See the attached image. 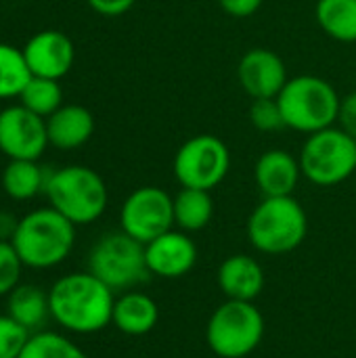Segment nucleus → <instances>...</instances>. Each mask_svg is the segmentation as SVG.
Listing matches in <instances>:
<instances>
[{"label":"nucleus","instance_id":"obj_9","mask_svg":"<svg viewBox=\"0 0 356 358\" xmlns=\"http://www.w3.org/2000/svg\"><path fill=\"white\" fill-rule=\"evenodd\" d=\"M231 151L214 134H197L185 141L174 155V176L185 189H216L229 174Z\"/></svg>","mask_w":356,"mask_h":358},{"label":"nucleus","instance_id":"obj_21","mask_svg":"<svg viewBox=\"0 0 356 358\" xmlns=\"http://www.w3.org/2000/svg\"><path fill=\"white\" fill-rule=\"evenodd\" d=\"M214 216V201L210 191L201 189H185L174 197V227H178L185 233H197L204 231Z\"/></svg>","mask_w":356,"mask_h":358},{"label":"nucleus","instance_id":"obj_20","mask_svg":"<svg viewBox=\"0 0 356 358\" xmlns=\"http://www.w3.org/2000/svg\"><path fill=\"white\" fill-rule=\"evenodd\" d=\"M48 174L34 159H10L2 172V189L15 201L34 199L44 193Z\"/></svg>","mask_w":356,"mask_h":358},{"label":"nucleus","instance_id":"obj_19","mask_svg":"<svg viewBox=\"0 0 356 358\" xmlns=\"http://www.w3.org/2000/svg\"><path fill=\"white\" fill-rule=\"evenodd\" d=\"M6 315L15 319L29 334L42 331L50 317L48 292L38 285H17L6 300Z\"/></svg>","mask_w":356,"mask_h":358},{"label":"nucleus","instance_id":"obj_28","mask_svg":"<svg viewBox=\"0 0 356 358\" xmlns=\"http://www.w3.org/2000/svg\"><path fill=\"white\" fill-rule=\"evenodd\" d=\"M23 262L10 241H0V296H8L21 279Z\"/></svg>","mask_w":356,"mask_h":358},{"label":"nucleus","instance_id":"obj_32","mask_svg":"<svg viewBox=\"0 0 356 358\" xmlns=\"http://www.w3.org/2000/svg\"><path fill=\"white\" fill-rule=\"evenodd\" d=\"M19 220L8 214V212H0V241H10L15 231H17Z\"/></svg>","mask_w":356,"mask_h":358},{"label":"nucleus","instance_id":"obj_3","mask_svg":"<svg viewBox=\"0 0 356 358\" xmlns=\"http://www.w3.org/2000/svg\"><path fill=\"white\" fill-rule=\"evenodd\" d=\"M306 233L308 218L294 195L264 197L248 218V239L260 254H290L304 243Z\"/></svg>","mask_w":356,"mask_h":358},{"label":"nucleus","instance_id":"obj_26","mask_svg":"<svg viewBox=\"0 0 356 358\" xmlns=\"http://www.w3.org/2000/svg\"><path fill=\"white\" fill-rule=\"evenodd\" d=\"M250 122L260 132H277L285 128L283 111L277 99H254L250 105Z\"/></svg>","mask_w":356,"mask_h":358},{"label":"nucleus","instance_id":"obj_11","mask_svg":"<svg viewBox=\"0 0 356 358\" xmlns=\"http://www.w3.org/2000/svg\"><path fill=\"white\" fill-rule=\"evenodd\" d=\"M46 120L25 109L21 103L0 111V151L8 159H34L48 147Z\"/></svg>","mask_w":356,"mask_h":358},{"label":"nucleus","instance_id":"obj_31","mask_svg":"<svg viewBox=\"0 0 356 358\" xmlns=\"http://www.w3.org/2000/svg\"><path fill=\"white\" fill-rule=\"evenodd\" d=\"M264 0H218L220 8L231 15V17H237V19H245V17H252L260 6H262Z\"/></svg>","mask_w":356,"mask_h":358},{"label":"nucleus","instance_id":"obj_30","mask_svg":"<svg viewBox=\"0 0 356 358\" xmlns=\"http://www.w3.org/2000/svg\"><path fill=\"white\" fill-rule=\"evenodd\" d=\"M88 6L103 17H120L128 13L136 0H86Z\"/></svg>","mask_w":356,"mask_h":358},{"label":"nucleus","instance_id":"obj_2","mask_svg":"<svg viewBox=\"0 0 356 358\" xmlns=\"http://www.w3.org/2000/svg\"><path fill=\"white\" fill-rule=\"evenodd\" d=\"M23 266L46 271L59 266L73 250L76 224L55 208H40L19 218L10 239Z\"/></svg>","mask_w":356,"mask_h":358},{"label":"nucleus","instance_id":"obj_13","mask_svg":"<svg viewBox=\"0 0 356 358\" xmlns=\"http://www.w3.org/2000/svg\"><path fill=\"white\" fill-rule=\"evenodd\" d=\"M149 275L159 279H180L193 271L197 262V245L185 231L170 229L145 245Z\"/></svg>","mask_w":356,"mask_h":358},{"label":"nucleus","instance_id":"obj_29","mask_svg":"<svg viewBox=\"0 0 356 358\" xmlns=\"http://www.w3.org/2000/svg\"><path fill=\"white\" fill-rule=\"evenodd\" d=\"M338 128L344 130L350 138L356 141V90L346 94L340 101V111H338Z\"/></svg>","mask_w":356,"mask_h":358},{"label":"nucleus","instance_id":"obj_15","mask_svg":"<svg viewBox=\"0 0 356 358\" xmlns=\"http://www.w3.org/2000/svg\"><path fill=\"white\" fill-rule=\"evenodd\" d=\"M302 176L300 159L283 149L264 151L254 168V178L264 197H287L296 191Z\"/></svg>","mask_w":356,"mask_h":358},{"label":"nucleus","instance_id":"obj_23","mask_svg":"<svg viewBox=\"0 0 356 358\" xmlns=\"http://www.w3.org/2000/svg\"><path fill=\"white\" fill-rule=\"evenodd\" d=\"M19 103L40 117H50L63 105V90L59 80L31 76L19 94Z\"/></svg>","mask_w":356,"mask_h":358},{"label":"nucleus","instance_id":"obj_1","mask_svg":"<svg viewBox=\"0 0 356 358\" xmlns=\"http://www.w3.org/2000/svg\"><path fill=\"white\" fill-rule=\"evenodd\" d=\"M48 304L55 323L71 334L90 336L111 323L115 296L92 273H69L52 283Z\"/></svg>","mask_w":356,"mask_h":358},{"label":"nucleus","instance_id":"obj_25","mask_svg":"<svg viewBox=\"0 0 356 358\" xmlns=\"http://www.w3.org/2000/svg\"><path fill=\"white\" fill-rule=\"evenodd\" d=\"M19 358H88L69 338L57 331H36L29 336Z\"/></svg>","mask_w":356,"mask_h":358},{"label":"nucleus","instance_id":"obj_5","mask_svg":"<svg viewBox=\"0 0 356 358\" xmlns=\"http://www.w3.org/2000/svg\"><path fill=\"white\" fill-rule=\"evenodd\" d=\"M277 101L283 111L285 128L315 134L338 122L342 99L327 80L319 76H296L287 80Z\"/></svg>","mask_w":356,"mask_h":358},{"label":"nucleus","instance_id":"obj_16","mask_svg":"<svg viewBox=\"0 0 356 358\" xmlns=\"http://www.w3.org/2000/svg\"><path fill=\"white\" fill-rule=\"evenodd\" d=\"M216 281L227 300L254 302L264 289V271L252 256L233 254L218 266Z\"/></svg>","mask_w":356,"mask_h":358},{"label":"nucleus","instance_id":"obj_8","mask_svg":"<svg viewBox=\"0 0 356 358\" xmlns=\"http://www.w3.org/2000/svg\"><path fill=\"white\" fill-rule=\"evenodd\" d=\"M88 273H92L113 292H128L147 281L149 268L145 260V245L124 231L107 233L92 245L88 254Z\"/></svg>","mask_w":356,"mask_h":358},{"label":"nucleus","instance_id":"obj_10","mask_svg":"<svg viewBox=\"0 0 356 358\" xmlns=\"http://www.w3.org/2000/svg\"><path fill=\"white\" fill-rule=\"evenodd\" d=\"M120 227L126 235L147 245L174 227V197L159 187L132 191L122 203Z\"/></svg>","mask_w":356,"mask_h":358},{"label":"nucleus","instance_id":"obj_22","mask_svg":"<svg viewBox=\"0 0 356 358\" xmlns=\"http://www.w3.org/2000/svg\"><path fill=\"white\" fill-rule=\"evenodd\" d=\"M315 17L329 38L344 44L356 42V0H319Z\"/></svg>","mask_w":356,"mask_h":358},{"label":"nucleus","instance_id":"obj_27","mask_svg":"<svg viewBox=\"0 0 356 358\" xmlns=\"http://www.w3.org/2000/svg\"><path fill=\"white\" fill-rule=\"evenodd\" d=\"M29 331L21 327L8 315H0V358H19L27 340Z\"/></svg>","mask_w":356,"mask_h":358},{"label":"nucleus","instance_id":"obj_17","mask_svg":"<svg viewBox=\"0 0 356 358\" xmlns=\"http://www.w3.org/2000/svg\"><path fill=\"white\" fill-rule=\"evenodd\" d=\"M46 132L52 147L71 151L90 141L94 134V117L82 105H61L46 117Z\"/></svg>","mask_w":356,"mask_h":358},{"label":"nucleus","instance_id":"obj_6","mask_svg":"<svg viewBox=\"0 0 356 358\" xmlns=\"http://www.w3.org/2000/svg\"><path fill=\"white\" fill-rule=\"evenodd\" d=\"M264 338V317L254 302L227 300L206 327V342L218 358L250 357Z\"/></svg>","mask_w":356,"mask_h":358},{"label":"nucleus","instance_id":"obj_24","mask_svg":"<svg viewBox=\"0 0 356 358\" xmlns=\"http://www.w3.org/2000/svg\"><path fill=\"white\" fill-rule=\"evenodd\" d=\"M31 80V69L25 61L23 48L0 42V99L19 96Z\"/></svg>","mask_w":356,"mask_h":358},{"label":"nucleus","instance_id":"obj_14","mask_svg":"<svg viewBox=\"0 0 356 358\" xmlns=\"http://www.w3.org/2000/svg\"><path fill=\"white\" fill-rule=\"evenodd\" d=\"M25 61L31 69V76L61 80L69 73L76 59L73 42L59 29L38 31L23 46Z\"/></svg>","mask_w":356,"mask_h":358},{"label":"nucleus","instance_id":"obj_7","mask_svg":"<svg viewBox=\"0 0 356 358\" xmlns=\"http://www.w3.org/2000/svg\"><path fill=\"white\" fill-rule=\"evenodd\" d=\"M298 159L306 180L317 187H336L356 172V141L332 126L308 134Z\"/></svg>","mask_w":356,"mask_h":358},{"label":"nucleus","instance_id":"obj_18","mask_svg":"<svg viewBox=\"0 0 356 358\" xmlns=\"http://www.w3.org/2000/svg\"><path fill=\"white\" fill-rule=\"evenodd\" d=\"M159 321L157 302L143 292H126L115 298L111 323L126 336H147Z\"/></svg>","mask_w":356,"mask_h":358},{"label":"nucleus","instance_id":"obj_4","mask_svg":"<svg viewBox=\"0 0 356 358\" xmlns=\"http://www.w3.org/2000/svg\"><path fill=\"white\" fill-rule=\"evenodd\" d=\"M44 195L59 214L76 227L99 220L109 203L107 185L92 168L65 166L48 172Z\"/></svg>","mask_w":356,"mask_h":358},{"label":"nucleus","instance_id":"obj_12","mask_svg":"<svg viewBox=\"0 0 356 358\" xmlns=\"http://www.w3.org/2000/svg\"><path fill=\"white\" fill-rule=\"evenodd\" d=\"M237 80L248 96L277 99L287 84V67L283 59L269 48L248 50L237 65Z\"/></svg>","mask_w":356,"mask_h":358}]
</instances>
